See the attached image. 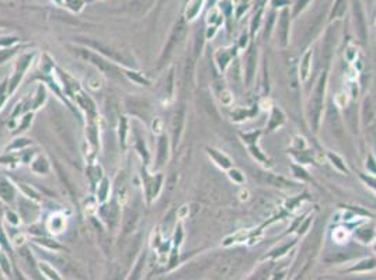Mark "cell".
<instances>
[{
    "label": "cell",
    "mask_w": 376,
    "mask_h": 280,
    "mask_svg": "<svg viewBox=\"0 0 376 280\" xmlns=\"http://www.w3.org/2000/svg\"><path fill=\"white\" fill-rule=\"evenodd\" d=\"M19 188H21V190H23V193L27 196V198L30 199H34V200H39V195H38V192L34 188H31L30 185H27V184H19Z\"/></svg>",
    "instance_id": "5b68a950"
},
{
    "label": "cell",
    "mask_w": 376,
    "mask_h": 280,
    "mask_svg": "<svg viewBox=\"0 0 376 280\" xmlns=\"http://www.w3.org/2000/svg\"><path fill=\"white\" fill-rule=\"evenodd\" d=\"M162 127H163V125H162V121H160L159 118L155 119V121H153V132H155L156 135L162 133Z\"/></svg>",
    "instance_id": "8fae6325"
},
{
    "label": "cell",
    "mask_w": 376,
    "mask_h": 280,
    "mask_svg": "<svg viewBox=\"0 0 376 280\" xmlns=\"http://www.w3.org/2000/svg\"><path fill=\"white\" fill-rule=\"evenodd\" d=\"M20 142H14L13 145L10 146V149H7V150H13V149H24L26 146L28 145H31V140L30 139H26V137H21V139H19Z\"/></svg>",
    "instance_id": "52a82bcc"
},
{
    "label": "cell",
    "mask_w": 376,
    "mask_h": 280,
    "mask_svg": "<svg viewBox=\"0 0 376 280\" xmlns=\"http://www.w3.org/2000/svg\"><path fill=\"white\" fill-rule=\"evenodd\" d=\"M247 198H248L247 190H241V192H240V199H241V200H246Z\"/></svg>",
    "instance_id": "5bb4252c"
},
{
    "label": "cell",
    "mask_w": 376,
    "mask_h": 280,
    "mask_svg": "<svg viewBox=\"0 0 376 280\" xmlns=\"http://www.w3.org/2000/svg\"><path fill=\"white\" fill-rule=\"evenodd\" d=\"M108 195H110V181L107 178H104L97 188V202H101V203L105 202Z\"/></svg>",
    "instance_id": "277c9868"
},
{
    "label": "cell",
    "mask_w": 376,
    "mask_h": 280,
    "mask_svg": "<svg viewBox=\"0 0 376 280\" xmlns=\"http://www.w3.org/2000/svg\"><path fill=\"white\" fill-rule=\"evenodd\" d=\"M31 63H33V55L31 54L23 55L19 61H17L16 67H14V72H13V74L10 76L9 84H7V91H9V95H11V94L16 91L17 86H19L20 83H21L23 77H24V74H26V72L28 70V67L31 66Z\"/></svg>",
    "instance_id": "6da1fadb"
},
{
    "label": "cell",
    "mask_w": 376,
    "mask_h": 280,
    "mask_svg": "<svg viewBox=\"0 0 376 280\" xmlns=\"http://www.w3.org/2000/svg\"><path fill=\"white\" fill-rule=\"evenodd\" d=\"M66 217L64 215H61V213H55V215H52V216L49 217V220H48V230L51 231V233H62L65 230V226H66V220H65Z\"/></svg>",
    "instance_id": "3957f363"
},
{
    "label": "cell",
    "mask_w": 376,
    "mask_h": 280,
    "mask_svg": "<svg viewBox=\"0 0 376 280\" xmlns=\"http://www.w3.org/2000/svg\"><path fill=\"white\" fill-rule=\"evenodd\" d=\"M220 101H222V104L229 105L230 102H232V94H230L229 91H223V93H222V97H220Z\"/></svg>",
    "instance_id": "30bf717a"
},
{
    "label": "cell",
    "mask_w": 376,
    "mask_h": 280,
    "mask_svg": "<svg viewBox=\"0 0 376 280\" xmlns=\"http://www.w3.org/2000/svg\"><path fill=\"white\" fill-rule=\"evenodd\" d=\"M240 259L238 258H230L226 262H223L216 271V278L218 280H233L238 276V272L240 269Z\"/></svg>",
    "instance_id": "7a4b0ae2"
},
{
    "label": "cell",
    "mask_w": 376,
    "mask_h": 280,
    "mask_svg": "<svg viewBox=\"0 0 376 280\" xmlns=\"http://www.w3.org/2000/svg\"><path fill=\"white\" fill-rule=\"evenodd\" d=\"M347 101H348V98H347V94H344V93H340L339 95L336 97V102L339 104L340 107H344V105L347 104Z\"/></svg>",
    "instance_id": "9c48e42d"
},
{
    "label": "cell",
    "mask_w": 376,
    "mask_h": 280,
    "mask_svg": "<svg viewBox=\"0 0 376 280\" xmlns=\"http://www.w3.org/2000/svg\"><path fill=\"white\" fill-rule=\"evenodd\" d=\"M14 42H17V38L16 36H4V38H0V46H4V48H7L11 44H14Z\"/></svg>",
    "instance_id": "ba28073f"
},
{
    "label": "cell",
    "mask_w": 376,
    "mask_h": 280,
    "mask_svg": "<svg viewBox=\"0 0 376 280\" xmlns=\"http://www.w3.org/2000/svg\"><path fill=\"white\" fill-rule=\"evenodd\" d=\"M187 216H188V208L184 205V206H181L180 210L177 212V217H178V218H185Z\"/></svg>",
    "instance_id": "7c38bea8"
},
{
    "label": "cell",
    "mask_w": 376,
    "mask_h": 280,
    "mask_svg": "<svg viewBox=\"0 0 376 280\" xmlns=\"http://www.w3.org/2000/svg\"><path fill=\"white\" fill-rule=\"evenodd\" d=\"M17 218H19V216H17L16 213H13V212H9V213H7V220H9L10 223H13V224H19L20 220H17Z\"/></svg>",
    "instance_id": "4fadbf2b"
},
{
    "label": "cell",
    "mask_w": 376,
    "mask_h": 280,
    "mask_svg": "<svg viewBox=\"0 0 376 280\" xmlns=\"http://www.w3.org/2000/svg\"><path fill=\"white\" fill-rule=\"evenodd\" d=\"M7 97H9V91H7V82H3L1 83V86H0V109L3 108V105H4V102H6Z\"/></svg>",
    "instance_id": "8992f818"
}]
</instances>
